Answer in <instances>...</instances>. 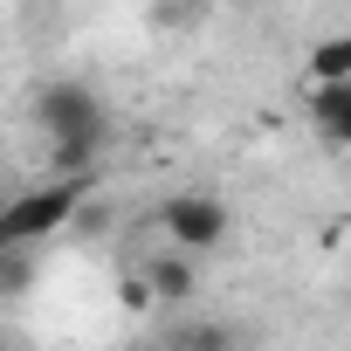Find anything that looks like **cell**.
Listing matches in <instances>:
<instances>
[{
    "label": "cell",
    "mask_w": 351,
    "mask_h": 351,
    "mask_svg": "<svg viewBox=\"0 0 351 351\" xmlns=\"http://www.w3.org/2000/svg\"><path fill=\"white\" fill-rule=\"evenodd\" d=\"M35 124L49 138V165H56V180H90V158L104 152L110 138V117H104V97L90 83H42L35 97Z\"/></svg>",
    "instance_id": "1"
},
{
    "label": "cell",
    "mask_w": 351,
    "mask_h": 351,
    "mask_svg": "<svg viewBox=\"0 0 351 351\" xmlns=\"http://www.w3.org/2000/svg\"><path fill=\"white\" fill-rule=\"evenodd\" d=\"M83 193H90V180H49V186H28V193H14L8 221H0V241H8V248L49 241L56 228H69V221L83 214Z\"/></svg>",
    "instance_id": "2"
},
{
    "label": "cell",
    "mask_w": 351,
    "mask_h": 351,
    "mask_svg": "<svg viewBox=\"0 0 351 351\" xmlns=\"http://www.w3.org/2000/svg\"><path fill=\"white\" fill-rule=\"evenodd\" d=\"M158 228H165V248H180V255H207V248H221L228 241V228H234V214H228V200L221 193H165L158 200Z\"/></svg>",
    "instance_id": "3"
},
{
    "label": "cell",
    "mask_w": 351,
    "mask_h": 351,
    "mask_svg": "<svg viewBox=\"0 0 351 351\" xmlns=\"http://www.w3.org/2000/svg\"><path fill=\"white\" fill-rule=\"evenodd\" d=\"M145 289H152V303H158V310H180V303H193V296H200V262H193V255H180V248H165V255H152V262H145Z\"/></svg>",
    "instance_id": "4"
},
{
    "label": "cell",
    "mask_w": 351,
    "mask_h": 351,
    "mask_svg": "<svg viewBox=\"0 0 351 351\" xmlns=\"http://www.w3.org/2000/svg\"><path fill=\"white\" fill-rule=\"evenodd\" d=\"M310 124L324 145L351 152V83H330V90H310Z\"/></svg>",
    "instance_id": "5"
},
{
    "label": "cell",
    "mask_w": 351,
    "mask_h": 351,
    "mask_svg": "<svg viewBox=\"0 0 351 351\" xmlns=\"http://www.w3.org/2000/svg\"><path fill=\"white\" fill-rule=\"evenodd\" d=\"M303 69H310V90H330V83H351V28H344V35H324V42H310Z\"/></svg>",
    "instance_id": "6"
},
{
    "label": "cell",
    "mask_w": 351,
    "mask_h": 351,
    "mask_svg": "<svg viewBox=\"0 0 351 351\" xmlns=\"http://www.w3.org/2000/svg\"><path fill=\"white\" fill-rule=\"evenodd\" d=\"M165 351H241V330L234 324H214V317H193V324H172L165 330Z\"/></svg>",
    "instance_id": "7"
}]
</instances>
